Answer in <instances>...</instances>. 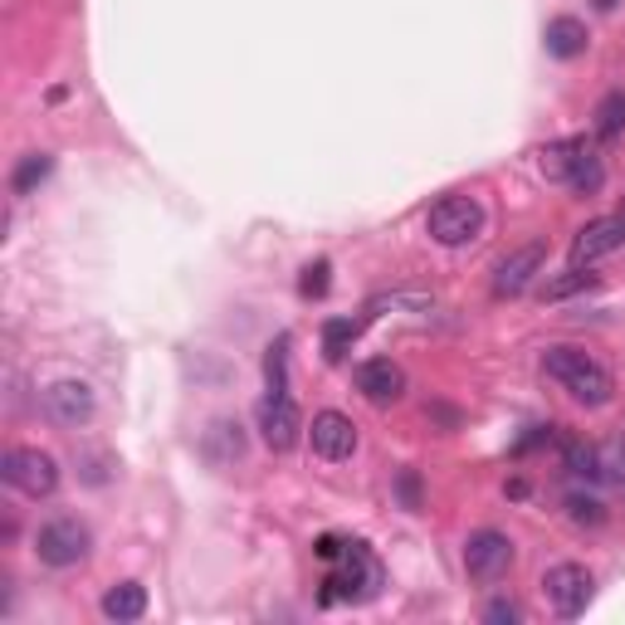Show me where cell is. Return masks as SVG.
Segmentation results:
<instances>
[{
  "label": "cell",
  "instance_id": "cell-20",
  "mask_svg": "<svg viewBox=\"0 0 625 625\" xmlns=\"http://www.w3.org/2000/svg\"><path fill=\"white\" fill-rule=\"evenodd\" d=\"M49 171H54V157L49 152H30L24 157V162L16 167V177H10V187H16V195H30L34 187H40V181L49 177Z\"/></svg>",
  "mask_w": 625,
  "mask_h": 625
},
{
  "label": "cell",
  "instance_id": "cell-13",
  "mask_svg": "<svg viewBox=\"0 0 625 625\" xmlns=\"http://www.w3.org/2000/svg\"><path fill=\"white\" fill-rule=\"evenodd\" d=\"M44 411L54 415L59 425H89L98 401H93V386L79 382V376H64V382L44 386Z\"/></svg>",
  "mask_w": 625,
  "mask_h": 625
},
{
  "label": "cell",
  "instance_id": "cell-4",
  "mask_svg": "<svg viewBox=\"0 0 625 625\" xmlns=\"http://www.w3.org/2000/svg\"><path fill=\"white\" fill-rule=\"evenodd\" d=\"M425 230H431L435 244H445V250H460V244L480 240L484 230V211L474 195H440L431 205V215H425Z\"/></svg>",
  "mask_w": 625,
  "mask_h": 625
},
{
  "label": "cell",
  "instance_id": "cell-19",
  "mask_svg": "<svg viewBox=\"0 0 625 625\" xmlns=\"http://www.w3.org/2000/svg\"><path fill=\"white\" fill-rule=\"evenodd\" d=\"M625 132V93H606L596 103V138L602 142H616Z\"/></svg>",
  "mask_w": 625,
  "mask_h": 625
},
{
  "label": "cell",
  "instance_id": "cell-2",
  "mask_svg": "<svg viewBox=\"0 0 625 625\" xmlns=\"http://www.w3.org/2000/svg\"><path fill=\"white\" fill-rule=\"evenodd\" d=\"M327 567H333V572L323 577V596H317L323 606L366 602V596H376V586H382V562H376L372 547L357 543V537H347V547H342Z\"/></svg>",
  "mask_w": 625,
  "mask_h": 625
},
{
  "label": "cell",
  "instance_id": "cell-28",
  "mask_svg": "<svg viewBox=\"0 0 625 625\" xmlns=\"http://www.w3.org/2000/svg\"><path fill=\"white\" fill-rule=\"evenodd\" d=\"M616 6H621V0H596V10H602V16H611Z\"/></svg>",
  "mask_w": 625,
  "mask_h": 625
},
{
  "label": "cell",
  "instance_id": "cell-7",
  "mask_svg": "<svg viewBox=\"0 0 625 625\" xmlns=\"http://www.w3.org/2000/svg\"><path fill=\"white\" fill-rule=\"evenodd\" d=\"M0 474H6V484L20 488L24 498H49L59 488V464H54V455H44V450H10Z\"/></svg>",
  "mask_w": 625,
  "mask_h": 625
},
{
  "label": "cell",
  "instance_id": "cell-27",
  "mask_svg": "<svg viewBox=\"0 0 625 625\" xmlns=\"http://www.w3.org/2000/svg\"><path fill=\"white\" fill-rule=\"evenodd\" d=\"M401 498H406V508H421V484H415L411 470L401 474Z\"/></svg>",
  "mask_w": 625,
  "mask_h": 625
},
{
  "label": "cell",
  "instance_id": "cell-15",
  "mask_svg": "<svg viewBox=\"0 0 625 625\" xmlns=\"http://www.w3.org/2000/svg\"><path fill=\"white\" fill-rule=\"evenodd\" d=\"M543 44H547V54H553V59H577V54H586V24L577 16L547 20Z\"/></svg>",
  "mask_w": 625,
  "mask_h": 625
},
{
  "label": "cell",
  "instance_id": "cell-14",
  "mask_svg": "<svg viewBox=\"0 0 625 625\" xmlns=\"http://www.w3.org/2000/svg\"><path fill=\"white\" fill-rule=\"evenodd\" d=\"M352 382L366 401H376V406H386V401H401V391H406V372H401L391 357H372L362 362L357 372H352Z\"/></svg>",
  "mask_w": 625,
  "mask_h": 625
},
{
  "label": "cell",
  "instance_id": "cell-5",
  "mask_svg": "<svg viewBox=\"0 0 625 625\" xmlns=\"http://www.w3.org/2000/svg\"><path fill=\"white\" fill-rule=\"evenodd\" d=\"M543 596L562 621H577L596 596V577L582 567V562H557V567H547V577H543Z\"/></svg>",
  "mask_w": 625,
  "mask_h": 625
},
{
  "label": "cell",
  "instance_id": "cell-26",
  "mask_svg": "<svg viewBox=\"0 0 625 625\" xmlns=\"http://www.w3.org/2000/svg\"><path fill=\"white\" fill-rule=\"evenodd\" d=\"M484 621H494V625L508 621V625H513V621H523V611L513 606V602H488V606H484Z\"/></svg>",
  "mask_w": 625,
  "mask_h": 625
},
{
  "label": "cell",
  "instance_id": "cell-9",
  "mask_svg": "<svg viewBox=\"0 0 625 625\" xmlns=\"http://www.w3.org/2000/svg\"><path fill=\"white\" fill-rule=\"evenodd\" d=\"M543 260H547V244L533 240V244H518L513 254H504L494 269V293L498 299H518V293L533 289V279L543 274Z\"/></svg>",
  "mask_w": 625,
  "mask_h": 625
},
{
  "label": "cell",
  "instance_id": "cell-25",
  "mask_svg": "<svg viewBox=\"0 0 625 625\" xmlns=\"http://www.w3.org/2000/svg\"><path fill=\"white\" fill-rule=\"evenodd\" d=\"M602 460H606V480H611V484H616L621 494H625V440H621V445H611Z\"/></svg>",
  "mask_w": 625,
  "mask_h": 625
},
{
  "label": "cell",
  "instance_id": "cell-21",
  "mask_svg": "<svg viewBox=\"0 0 625 625\" xmlns=\"http://www.w3.org/2000/svg\"><path fill=\"white\" fill-rule=\"evenodd\" d=\"M582 289H596V274H592L586 264H572L567 274L553 279V284L543 289V299H547V303H557V299H572V293H582Z\"/></svg>",
  "mask_w": 625,
  "mask_h": 625
},
{
  "label": "cell",
  "instance_id": "cell-24",
  "mask_svg": "<svg viewBox=\"0 0 625 625\" xmlns=\"http://www.w3.org/2000/svg\"><path fill=\"white\" fill-rule=\"evenodd\" d=\"M327 274H333V264H327V260H317V264L303 269V279H299L303 299H323V293H327Z\"/></svg>",
  "mask_w": 625,
  "mask_h": 625
},
{
  "label": "cell",
  "instance_id": "cell-17",
  "mask_svg": "<svg viewBox=\"0 0 625 625\" xmlns=\"http://www.w3.org/2000/svg\"><path fill=\"white\" fill-rule=\"evenodd\" d=\"M362 333V323H352V317H327L323 323V352H327V362H342L352 352V342H357Z\"/></svg>",
  "mask_w": 625,
  "mask_h": 625
},
{
  "label": "cell",
  "instance_id": "cell-3",
  "mask_svg": "<svg viewBox=\"0 0 625 625\" xmlns=\"http://www.w3.org/2000/svg\"><path fill=\"white\" fill-rule=\"evenodd\" d=\"M537 167H543L547 181H562V187H577V191H596L602 187V157L586 138H562L547 142L537 152Z\"/></svg>",
  "mask_w": 625,
  "mask_h": 625
},
{
  "label": "cell",
  "instance_id": "cell-6",
  "mask_svg": "<svg viewBox=\"0 0 625 625\" xmlns=\"http://www.w3.org/2000/svg\"><path fill=\"white\" fill-rule=\"evenodd\" d=\"M89 528H83L79 518H54V523H44L40 537H34V553H40L44 567H79L83 557H89Z\"/></svg>",
  "mask_w": 625,
  "mask_h": 625
},
{
  "label": "cell",
  "instance_id": "cell-10",
  "mask_svg": "<svg viewBox=\"0 0 625 625\" xmlns=\"http://www.w3.org/2000/svg\"><path fill=\"white\" fill-rule=\"evenodd\" d=\"M299 431H303V415H299V406H293V396H289V391H269V396L260 401V435H264V445L284 455V450L299 445Z\"/></svg>",
  "mask_w": 625,
  "mask_h": 625
},
{
  "label": "cell",
  "instance_id": "cell-11",
  "mask_svg": "<svg viewBox=\"0 0 625 625\" xmlns=\"http://www.w3.org/2000/svg\"><path fill=\"white\" fill-rule=\"evenodd\" d=\"M616 250H625V215H596L572 240V264H596Z\"/></svg>",
  "mask_w": 625,
  "mask_h": 625
},
{
  "label": "cell",
  "instance_id": "cell-1",
  "mask_svg": "<svg viewBox=\"0 0 625 625\" xmlns=\"http://www.w3.org/2000/svg\"><path fill=\"white\" fill-rule=\"evenodd\" d=\"M543 372L553 376L572 401H582V406H606L611 391H616L611 372L596 357H586L582 347H547L543 352Z\"/></svg>",
  "mask_w": 625,
  "mask_h": 625
},
{
  "label": "cell",
  "instance_id": "cell-12",
  "mask_svg": "<svg viewBox=\"0 0 625 625\" xmlns=\"http://www.w3.org/2000/svg\"><path fill=\"white\" fill-rule=\"evenodd\" d=\"M309 440H313V455L317 460L342 464V460H352V450H357V425H352L342 411H317Z\"/></svg>",
  "mask_w": 625,
  "mask_h": 625
},
{
  "label": "cell",
  "instance_id": "cell-23",
  "mask_svg": "<svg viewBox=\"0 0 625 625\" xmlns=\"http://www.w3.org/2000/svg\"><path fill=\"white\" fill-rule=\"evenodd\" d=\"M264 382L269 391H289V337H279L264 357Z\"/></svg>",
  "mask_w": 625,
  "mask_h": 625
},
{
  "label": "cell",
  "instance_id": "cell-18",
  "mask_svg": "<svg viewBox=\"0 0 625 625\" xmlns=\"http://www.w3.org/2000/svg\"><path fill=\"white\" fill-rule=\"evenodd\" d=\"M567 470H572V480H586V484L606 480V460H602V450L577 445V440L567 445Z\"/></svg>",
  "mask_w": 625,
  "mask_h": 625
},
{
  "label": "cell",
  "instance_id": "cell-16",
  "mask_svg": "<svg viewBox=\"0 0 625 625\" xmlns=\"http://www.w3.org/2000/svg\"><path fill=\"white\" fill-rule=\"evenodd\" d=\"M103 616L108 621H142L147 616V586L142 582H118V586H108V596H103Z\"/></svg>",
  "mask_w": 625,
  "mask_h": 625
},
{
  "label": "cell",
  "instance_id": "cell-22",
  "mask_svg": "<svg viewBox=\"0 0 625 625\" xmlns=\"http://www.w3.org/2000/svg\"><path fill=\"white\" fill-rule=\"evenodd\" d=\"M567 518L582 523V528H596V523H606V508L596 494H582V488H572L567 494Z\"/></svg>",
  "mask_w": 625,
  "mask_h": 625
},
{
  "label": "cell",
  "instance_id": "cell-8",
  "mask_svg": "<svg viewBox=\"0 0 625 625\" xmlns=\"http://www.w3.org/2000/svg\"><path fill=\"white\" fill-rule=\"evenodd\" d=\"M508 567H513V543H508V533H498V528H480L464 543V572H470L474 582H498V577H508Z\"/></svg>",
  "mask_w": 625,
  "mask_h": 625
}]
</instances>
